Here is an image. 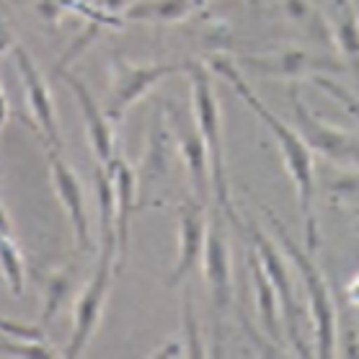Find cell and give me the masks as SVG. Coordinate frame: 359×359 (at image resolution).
Segmentation results:
<instances>
[{"mask_svg":"<svg viewBox=\"0 0 359 359\" xmlns=\"http://www.w3.org/2000/svg\"><path fill=\"white\" fill-rule=\"evenodd\" d=\"M0 233H13V225H11V215L6 210V204L0 202Z\"/></svg>","mask_w":359,"mask_h":359,"instance_id":"cell-30","label":"cell"},{"mask_svg":"<svg viewBox=\"0 0 359 359\" xmlns=\"http://www.w3.org/2000/svg\"><path fill=\"white\" fill-rule=\"evenodd\" d=\"M311 81H313V86H318L326 96L334 98L336 104H339V107H341L344 111H346V114L359 124V96L357 93H351L349 88H344L341 83L334 81L331 75H313Z\"/></svg>","mask_w":359,"mask_h":359,"instance_id":"cell-23","label":"cell"},{"mask_svg":"<svg viewBox=\"0 0 359 359\" xmlns=\"http://www.w3.org/2000/svg\"><path fill=\"white\" fill-rule=\"evenodd\" d=\"M264 212H266V220H269L277 241L282 243L287 262L292 264V269L297 271V277L305 285L308 313H311L313 334H316V351H318V357H334L339 336H336V308L334 297H331V287H328L323 271H320V266L313 259V253L308 248L297 245V241L285 228V222L279 220L269 207H264Z\"/></svg>","mask_w":359,"mask_h":359,"instance_id":"cell-3","label":"cell"},{"mask_svg":"<svg viewBox=\"0 0 359 359\" xmlns=\"http://www.w3.org/2000/svg\"><path fill=\"white\" fill-rule=\"evenodd\" d=\"M184 354H187V346H184V341H168V344H163V346H161V349H156L153 351V354H150V357H184Z\"/></svg>","mask_w":359,"mask_h":359,"instance_id":"cell-26","label":"cell"},{"mask_svg":"<svg viewBox=\"0 0 359 359\" xmlns=\"http://www.w3.org/2000/svg\"><path fill=\"white\" fill-rule=\"evenodd\" d=\"M176 73H184V62H132L127 57H111L109 60V93H107V109L109 119L119 127L124 114L135 104L156 88L158 83L171 78Z\"/></svg>","mask_w":359,"mask_h":359,"instance_id":"cell-6","label":"cell"},{"mask_svg":"<svg viewBox=\"0 0 359 359\" xmlns=\"http://www.w3.org/2000/svg\"><path fill=\"white\" fill-rule=\"evenodd\" d=\"M0 341H6V339H3V334H0Z\"/></svg>","mask_w":359,"mask_h":359,"instance_id":"cell-32","label":"cell"},{"mask_svg":"<svg viewBox=\"0 0 359 359\" xmlns=\"http://www.w3.org/2000/svg\"><path fill=\"white\" fill-rule=\"evenodd\" d=\"M109 171L111 187H114V204H116V271H122L127 264L130 251V228L132 215L137 210V173L122 156H116L111 163L104 165Z\"/></svg>","mask_w":359,"mask_h":359,"instance_id":"cell-16","label":"cell"},{"mask_svg":"<svg viewBox=\"0 0 359 359\" xmlns=\"http://www.w3.org/2000/svg\"><path fill=\"white\" fill-rule=\"evenodd\" d=\"M18 41L16 36H13V32H11L8 21H6V16L0 13V55H8V52H13V47H16Z\"/></svg>","mask_w":359,"mask_h":359,"instance_id":"cell-25","label":"cell"},{"mask_svg":"<svg viewBox=\"0 0 359 359\" xmlns=\"http://www.w3.org/2000/svg\"><path fill=\"white\" fill-rule=\"evenodd\" d=\"M161 107H163L165 119L171 124L176 150H179V161L184 165V171H187L189 187L194 191V199L207 204V199L212 194L210 156H207V145H204L199 127L194 122V114H187V109L179 107L176 101H163Z\"/></svg>","mask_w":359,"mask_h":359,"instance_id":"cell-10","label":"cell"},{"mask_svg":"<svg viewBox=\"0 0 359 359\" xmlns=\"http://www.w3.org/2000/svg\"><path fill=\"white\" fill-rule=\"evenodd\" d=\"M346 300H349L351 305H357V308H359V274L351 279L349 285H346Z\"/></svg>","mask_w":359,"mask_h":359,"instance_id":"cell-29","label":"cell"},{"mask_svg":"<svg viewBox=\"0 0 359 359\" xmlns=\"http://www.w3.org/2000/svg\"><path fill=\"white\" fill-rule=\"evenodd\" d=\"M98 3H101L109 13H119V16L132 6V0H98Z\"/></svg>","mask_w":359,"mask_h":359,"instance_id":"cell-27","label":"cell"},{"mask_svg":"<svg viewBox=\"0 0 359 359\" xmlns=\"http://www.w3.org/2000/svg\"><path fill=\"white\" fill-rule=\"evenodd\" d=\"M357 8H359V0H357Z\"/></svg>","mask_w":359,"mask_h":359,"instance_id":"cell-33","label":"cell"},{"mask_svg":"<svg viewBox=\"0 0 359 359\" xmlns=\"http://www.w3.org/2000/svg\"><path fill=\"white\" fill-rule=\"evenodd\" d=\"M328 26L334 34V47L341 52L344 67H349L359 83V8L357 0H331Z\"/></svg>","mask_w":359,"mask_h":359,"instance_id":"cell-17","label":"cell"},{"mask_svg":"<svg viewBox=\"0 0 359 359\" xmlns=\"http://www.w3.org/2000/svg\"><path fill=\"white\" fill-rule=\"evenodd\" d=\"M8 114H11L8 96H6V88H3V83H0V130H3V127H6V122H8Z\"/></svg>","mask_w":359,"mask_h":359,"instance_id":"cell-28","label":"cell"},{"mask_svg":"<svg viewBox=\"0 0 359 359\" xmlns=\"http://www.w3.org/2000/svg\"><path fill=\"white\" fill-rule=\"evenodd\" d=\"M13 60H16V70L21 78V86L26 90V107L32 114V127L44 142V147L52 150H62V135H60V122H57V109H55V98L49 90L44 75H41L36 60L32 57V52L24 44L13 47Z\"/></svg>","mask_w":359,"mask_h":359,"instance_id":"cell-11","label":"cell"},{"mask_svg":"<svg viewBox=\"0 0 359 359\" xmlns=\"http://www.w3.org/2000/svg\"><path fill=\"white\" fill-rule=\"evenodd\" d=\"M210 0H137L124 11V21L135 24H179L202 11Z\"/></svg>","mask_w":359,"mask_h":359,"instance_id":"cell-19","label":"cell"},{"mask_svg":"<svg viewBox=\"0 0 359 359\" xmlns=\"http://www.w3.org/2000/svg\"><path fill=\"white\" fill-rule=\"evenodd\" d=\"M181 341L187 346V357H204L207 354L199 320H196L194 297H191L189 287H184V294H181Z\"/></svg>","mask_w":359,"mask_h":359,"instance_id":"cell-22","label":"cell"},{"mask_svg":"<svg viewBox=\"0 0 359 359\" xmlns=\"http://www.w3.org/2000/svg\"><path fill=\"white\" fill-rule=\"evenodd\" d=\"M243 230L248 233V238H251L253 251L259 256V262H262L266 277H269V282L274 285V290H277L287 339H290L292 349L297 351L300 357H311L313 349L302 341V334H300V302H297L294 279H292V271H290V264H287L285 251L277 248V243H274L262 228H256V225H248V228H245L243 225Z\"/></svg>","mask_w":359,"mask_h":359,"instance_id":"cell-7","label":"cell"},{"mask_svg":"<svg viewBox=\"0 0 359 359\" xmlns=\"http://www.w3.org/2000/svg\"><path fill=\"white\" fill-rule=\"evenodd\" d=\"M207 67L212 70V75H220L222 81L230 83V88L236 90L238 96L243 98V104L251 109L253 114L259 116L266 130L274 135L279 142V153L285 161L287 176L292 181L294 196H297V207L302 215V228H305V248L311 253L318 251L320 238H318V215H316V165H313V153L311 147L305 145V140L297 135L294 127L285 124L274 111H271L262 98L256 96V90L251 88V83L245 81L243 70L238 65L236 57H230L225 52H215L207 57Z\"/></svg>","mask_w":359,"mask_h":359,"instance_id":"cell-1","label":"cell"},{"mask_svg":"<svg viewBox=\"0 0 359 359\" xmlns=\"http://www.w3.org/2000/svg\"><path fill=\"white\" fill-rule=\"evenodd\" d=\"M44 331L47 328L32 326V323H21L16 318H8V316H0V334L6 341H13V339H21V341H41L44 339Z\"/></svg>","mask_w":359,"mask_h":359,"instance_id":"cell-24","label":"cell"},{"mask_svg":"<svg viewBox=\"0 0 359 359\" xmlns=\"http://www.w3.org/2000/svg\"><path fill=\"white\" fill-rule=\"evenodd\" d=\"M184 75L189 78V90H191V114L199 127L207 156H210V179H212V196L215 204L236 228L243 230V222L238 217V210L233 204V191L228 181V163H225V135H222V111L220 98L215 90L212 70L207 62L199 60H187L184 62Z\"/></svg>","mask_w":359,"mask_h":359,"instance_id":"cell-2","label":"cell"},{"mask_svg":"<svg viewBox=\"0 0 359 359\" xmlns=\"http://www.w3.org/2000/svg\"><path fill=\"white\" fill-rule=\"evenodd\" d=\"M73 294H75L73 269H57L44 279V290H41V328H47L52 320L57 318L60 311L70 302Z\"/></svg>","mask_w":359,"mask_h":359,"instance_id":"cell-20","label":"cell"},{"mask_svg":"<svg viewBox=\"0 0 359 359\" xmlns=\"http://www.w3.org/2000/svg\"><path fill=\"white\" fill-rule=\"evenodd\" d=\"M243 3L251 13H259V11H262V0H243Z\"/></svg>","mask_w":359,"mask_h":359,"instance_id":"cell-31","label":"cell"},{"mask_svg":"<svg viewBox=\"0 0 359 359\" xmlns=\"http://www.w3.org/2000/svg\"><path fill=\"white\" fill-rule=\"evenodd\" d=\"M57 75L65 81L70 93L75 96V104L81 109L83 124H86V135H88L90 153L96 158L98 165L111 163L119 153H116V124L109 119L107 109L96 101V96L90 93L86 81H81L78 75H73L65 67H57Z\"/></svg>","mask_w":359,"mask_h":359,"instance_id":"cell-14","label":"cell"},{"mask_svg":"<svg viewBox=\"0 0 359 359\" xmlns=\"http://www.w3.org/2000/svg\"><path fill=\"white\" fill-rule=\"evenodd\" d=\"M204 285L210 292V308H212V354H222V323L236 305V287H233V256H230V241L225 236L222 212L215 210L207 225V243L202 253Z\"/></svg>","mask_w":359,"mask_h":359,"instance_id":"cell-4","label":"cell"},{"mask_svg":"<svg viewBox=\"0 0 359 359\" xmlns=\"http://www.w3.org/2000/svg\"><path fill=\"white\" fill-rule=\"evenodd\" d=\"M207 204L199 199H187L179 204V248H176V264L165 285L179 287L189 279V274L202 264L204 243H207Z\"/></svg>","mask_w":359,"mask_h":359,"instance_id":"cell-15","label":"cell"},{"mask_svg":"<svg viewBox=\"0 0 359 359\" xmlns=\"http://www.w3.org/2000/svg\"><path fill=\"white\" fill-rule=\"evenodd\" d=\"M116 277V245L114 243H101L98 251L96 269L90 274V279L86 282L73 305V328H70V339L67 346L62 349V357H81L83 351L88 349L90 339L96 334L104 308H107L109 292L114 285Z\"/></svg>","mask_w":359,"mask_h":359,"instance_id":"cell-5","label":"cell"},{"mask_svg":"<svg viewBox=\"0 0 359 359\" xmlns=\"http://www.w3.org/2000/svg\"><path fill=\"white\" fill-rule=\"evenodd\" d=\"M248 271H251V285H253V300H256V311H259V320L266 339L279 346L282 341V308H279V297L274 285L269 282L266 271H264L262 262L256 251H248Z\"/></svg>","mask_w":359,"mask_h":359,"instance_id":"cell-18","label":"cell"},{"mask_svg":"<svg viewBox=\"0 0 359 359\" xmlns=\"http://www.w3.org/2000/svg\"><path fill=\"white\" fill-rule=\"evenodd\" d=\"M0 279L13 297H21L26 290V259L13 233H0Z\"/></svg>","mask_w":359,"mask_h":359,"instance_id":"cell-21","label":"cell"},{"mask_svg":"<svg viewBox=\"0 0 359 359\" xmlns=\"http://www.w3.org/2000/svg\"><path fill=\"white\" fill-rule=\"evenodd\" d=\"M47 161H49V179L57 202L62 204L78 251L90 253L93 251V236H90V220H88V207H86V191L78 179V173L65 163V158L60 156V150L47 147Z\"/></svg>","mask_w":359,"mask_h":359,"instance_id":"cell-13","label":"cell"},{"mask_svg":"<svg viewBox=\"0 0 359 359\" xmlns=\"http://www.w3.org/2000/svg\"><path fill=\"white\" fill-rule=\"evenodd\" d=\"M287 98H290V109H292V127L305 140V145L311 147V153H318L320 158H326L341 168H357L359 171L357 135H351L341 127H334V124L323 122L320 116L313 114L308 104L302 101L297 86H290Z\"/></svg>","mask_w":359,"mask_h":359,"instance_id":"cell-8","label":"cell"},{"mask_svg":"<svg viewBox=\"0 0 359 359\" xmlns=\"http://www.w3.org/2000/svg\"><path fill=\"white\" fill-rule=\"evenodd\" d=\"M241 70L259 75V78H277V81H302L313 75L339 73L344 62L326 49H305V47H282L259 52V55H243L238 57Z\"/></svg>","mask_w":359,"mask_h":359,"instance_id":"cell-9","label":"cell"},{"mask_svg":"<svg viewBox=\"0 0 359 359\" xmlns=\"http://www.w3.org/2000/svg\"><path fill=\"white\" fill-rule=\"evenodd\" d=\"M176 158H179V150H176L171 124L165 119L163 107H156V111L150 116V127H147L145 153H142L140 168L135 171L137 173V210L142 207L147 194H153V189L171 179Z\"/></svg>","mask_w":359,"mask_h":359,"instance_id":"cell-12","label":"cell"}]
</instances>
